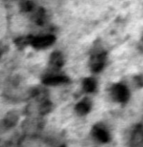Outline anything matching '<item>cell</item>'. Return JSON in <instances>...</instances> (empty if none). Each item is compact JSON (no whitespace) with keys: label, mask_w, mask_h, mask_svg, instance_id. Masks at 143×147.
Returning <instances> with one entry per match:
<instances>
[{"label":"cell","mask_w":143,"mask_h":147,"mask_svg":"<svg viewBox=\"0 0 143 147\" xmlns=\"http://www.w3.org/2000/svg\"><path fill=\"white\" fill-rule=\"evenodd\" d=\"M111 94L113 99L118 103H124L129 100L130 93L126 86L123 84H116L112 87Z\"/></svg>","instance_id":"6da1fadb"},{"label":"cell","mask_w":143,"mask_h":147,"mask_svg":"<svg viewBox=\"0 0 143 147\" xmlns=\"http://www.w3.org/2000/svg\"><path fill=\"white\" fill-rule=\"evenodd\" d=\"M107 58L105 52H100L94 54L90 60V67L92 72L95 73H100L105 66Z\"/></svg>","instance_id":"7a4b0ae2"},{"label":"cell","mask_w":143,"mask_h":147,"mask_svg":"<svg viewBox=\"0 0 143 147\" xmlns=\"http://www.w3.org/2000/svg\"><path fill=\"white\" fill-rule=\"evenodd\" d=\"M56 40V37L51 34L34 37L31 42V45L36 49H43L51 45Z\"/></svg>","instance_id":"3957f363"},{"label":"cell","mask_w":143,"mask_h":147,"mask_svg":"<svg viewBox=\"0 0 143 147\" xmlns=\"http://www.w3.org/2000/svg\"><path fill=\"white\" fill-rule=\"evenodd\" d=\"M131 147H143V126L138 124L135 126L131 136Z\"/></svg>","instance_id":"277c9868"},{"label":"cell","mask_w":143,"mask_h":147,"mask_svg":"<svg viewBox=\"0 0 143 147\" xmlns=\"http://www.w3.org/2000/svg\"><path fill=\"white\" fill-rule=\"evenodd\" d=\"M69 80L68 77L64 76H46L43 79V83L48 86H57L68 83Z\"/></svg>","instance_id":"5b68a950"},{"label":"cell","mask_w":143,"mask_h":147,"mask_svg":"<svg viewBox=\"0 0 143 147\" xmlns=\"http://www.w3.org/2000/svg\"><path fill=\"white\" fill-rule=\"evenodd\" d=\"M49 65L54 70H59L63 66L64 58L60 52H53L51 53L49 58Z\"/></svg>","instance_id":"8992f818"},{"label":"cell","mask_w":143,"mask_h":147,"mask_svg":"<svg viewBox=\"0 0 143 147\" xmlns=\"http://www.w3.org/2000/svg\"><path fill=\"white\" fill-rule=\"evenodd\" d=\"M92 134L98 140L101 142H107L109 140V134L103 126L96 125L92 129Z\"/></svg>","instance_id":"52a82bcc"},{"label":"cell","mask_w":143,"mask_h":147,"mask_svg":"<svg viewBox=\"0 0 143 147\" xmlns=\"http://www.w3.org/2000/svg\"><path fill=\"white\" fill-rule=\"evenodd\" d=\"M91 109V101L88 98H85L83 100L77 103L75 106V111L79 116H85L88 114Z\"/></svg>","instance_id":"ba28073f"},{"label":"cell","mask_w":143,"mask_h":147,"mask_svg":"<svg viewBox=\"0 0 143 147\" xmlns=\"http://www.w3.org/2000/svg\"><path fill=\"white\" fill-rule=\"evenodd\" d=\"M96 80L92 78H87L83 80L82 86L83 89L87 93H92L96 89Z\"/></svg>","instance_id":"9c48e42d"},{"label":"cell","mask_w":143,"mask_h":147,"mask_svg":"<svg viewBox=\"0 0 143 147\" xmlns=\"http://www.w3.org/2000/svg\"><path fill=\"white\" fill-rule=\"evenodd\" d=\"M18 121V116L15 112H10L6 116L5 118V124L7 126H12L16 124Z\"/></svg>","instance_id":"30bf717a"},{"label":"cell","mask_w":143,"mask_h":147,"mask_svg":"<svg viewBox=\"0 0 143 147\" xmlns=\"http://www.w3.org/2000/svg\"><path fill=\"white\" fill-rule=\"evenodd\" d=\"M20 7H21V9L23 11L27 12V11H30L33 9L34 4L30 1H24L21 4Z\"/></svg>","instance_id":"8fae6325"},{"label":"cell","mask_w":143,"mask_h":147,"mask_svg":"<svg viewBox=\"0 0 143 147\" xmlns=\"http://www.w3.org/2000/svg\"><path fill=\"white\" fill-rule=\"evenodd\" d=\"M134 80H135L136 85H137V86H139V87H142V86H143V77L142 76H137V77L135 78V79H134Z\"/></svg>","instance_id":"7c38bea8"},{"label":"cell","mask_w":143,"mask_h":147,"mask_svg":"<svg viewBox=\"0 0 143 147\" xmlns=\"http://www.w3.org/2000/svg\"><path fill=\"white\" fill-rule=\"evenodd\" d=\"M139 49H140L142 53H143V34L141 37V40H140V44H139Z\"/></svg>","instance_id":"4fadbf2b"}]
</instances>
